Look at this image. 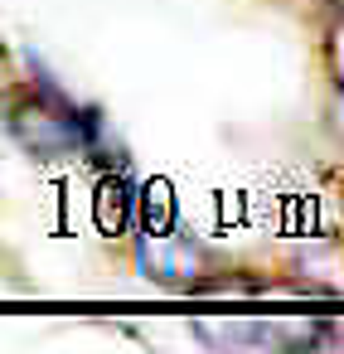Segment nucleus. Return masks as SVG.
Here are the masks:
<instances>
[]
</instances>
